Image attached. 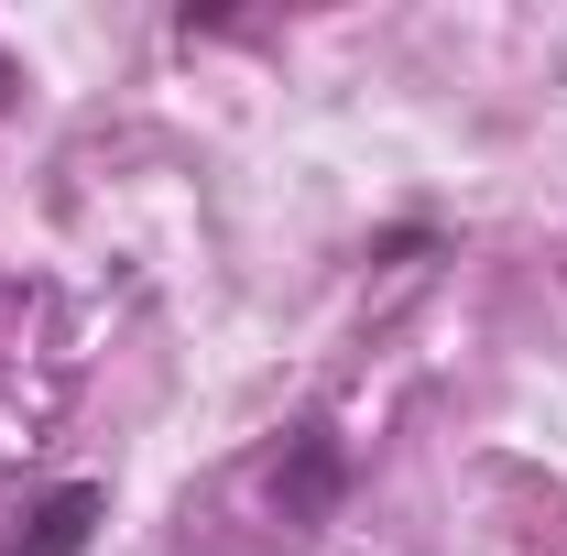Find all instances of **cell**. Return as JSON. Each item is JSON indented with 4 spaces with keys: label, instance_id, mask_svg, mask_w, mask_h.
Here are the masks:
<instances>
[{
    "label": "cell",
    "instance_id": "7a4b0ae2",
    "mask_svg": "<svg viewBox=\"0 0 567 556\" xmlns=\"http://www.w3.org/2000/svg\"><path fill=\"white\" fill-rule=\"evenodd\" d=\"M99 513H110V491H99V481H66V491H44V502L22 513V535H11V556H87V535H99Z\"/></svg>",
    "mask_w": 567,
    "mask_h": 556
},
{
    "label": "cell",
    "instance_id": "3957f363",
    "mask_svg": "<svg viewBox=\"0 0 567 556\" xmlns=\"http://www.w3.org/2000/svg\"><path fill=\"white\" fill-rule=\"evenodd\" d=\"M11 87H22V76H11V55H0V99H11Z\"/></svg>",
    "mask_w": 567,
    "mask_h": 556
},
{
    "label": "cell",
    "instance_id": "6da1fadb",
    "mask_svg": "<svg viewBox=\"0 0 567 556\" xmlns=\"http://www.w3.org/2000/svg\"><path fill=\"white\" fill-rule=\"evenodd\" d=\"M339 491H350V447H339V425L306 415L295 436H284V459H274V513L284 524H328Z\"/></svg>",
    "mask_w": 567,
    "mask_h": 556
}]
</instances>
